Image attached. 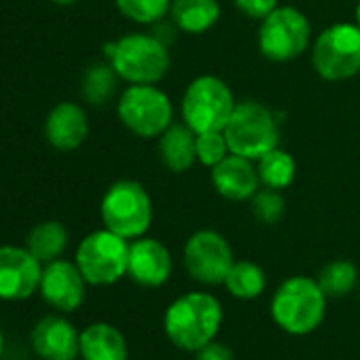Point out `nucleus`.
Segmentation results:
<instances>
[{
	"mask_svg": "<svg viewBox=\"0 0 360 360\" xmlns=\"http://www.w3.org/2000/svg\"><path fill=\"white\" fill-rule=\"evenodd\" d=\"M223 326V305L217 297L202 290H191L172 301L163 316V330L167 339L185 352H198Z\"/></svg>",
	"mask_w": 360,
	"mask_h": 360,
	"instance_id": "nucleus-1",
	"label": "nucleus"
},
{
	"mask_svg": "<svg viewBox=\"0 0 360 360\" xmlns=\"http://www.w3.org/2000/svg\"><path fill=\"white\" fill-rule=\"evenodd\" d=\"M326 314V295L320 284L305 276L284 280L271 299L274 322L290 335L314 333Z\"/></svg>",
	"mask_w": 360,
	"mask_h": 360,
	"instance_id": "nucleus-2",
	"label": "nucleus"
},
{
	"mask_svg": "<svg viewBox=\"0 0 360 360\" xmlns=\"http://www.w3.org/2000/svg\"><path fill=\"white\" fill-rule=\"evenodd\" d=\"M108 64L129 85H155L169 68L165 43L155 34L131 32L106 47Z\"/></svg>",
	"mask_w": 360,
	"mask_h": 360,
	"instance_id": "nucleus-3",
	"label": "nucleus"
},
{
	"mask_svg": "<svg viewBox=\"0 0 360 360\" xmlns=\"http://www.w3.org/2000/svg\"><path fill=\"white\" fill-rule=\"evenodd\" d=\"M100 217L112 233L125 240H138L153 223L150 195L136 180H117L102 198Z\"/></svg>",
	"mask_w": 360,
	"mask_h": 360,
	"instance_id": "nucleus-4",
	"label": "nucleus"
},
{
	"mask_svg": "<svg viewBox=\"0 0 360 360\" xmlns=\"http://www.w3.org/2000/svg\"><path fill=\"white\" fill-rule=\"evenodd\" d=\"M180 108H183V121L195 134L223 131L236 110V100L223 79L204 75L189 83Z\"/></svg>",
	"mask_w": 360,
	"mask_h": 360,
	"instance_id": "nucleus-5",
	"label": "nucleus"
},
{
	"mask_svg": "<svg viewBox=\"0 0 360 360\" xmlns=\"http://www.w3.org/2000/svg\"><path fill=\"white\" fill-rule=\"evenodd\" d=\"M223 131L229 150L252 161L261 159L280 142V127L274 112L267 106L250 100L236 104V110Z\"/></svg>",
	"mask_w": 360,
	"mask_h": 360,
	"instance_id": "nucleus-6",
	"label": "nucleus"
},
{
	"mask_svg": "<svg viewBox=\"0 0 360 360\" xmlns=\"http://www.w3.org/2000/svg\"><path fill=\"white\" fill-rule=\"evenodd\" d=\"M127 261L129 240L106 227L85 236L75 255V263L91 286H110L119 282L127 276Z\"/></svg>",
	"mask_w": 360,
	"mask_h": 360,
	"instance_id": "nucleus-7",
	"label": "nucleus"
},
{
	"mask_svg": "<svg viewBox=\"0 0 360 360\" xmlns=\"http://www.w3.org/2000/svg\"><path fill=\"white\" fill-rule=\"evenodd\" d=\"M311 64L324 81H345L360 72V26L335 24L318 34Z\"/></svg>",
	"mask_w": 360,
	"mask_h": 360,
	"instance_id": "nucleus-8",
	"label": "nucleus"
},
{
	"mask_svg": "<svg viewBox=\"0 0 360 360\" xmlns=\"http://www.w3.org/2000/svg\"><path fill=\"white\" fill-rule=\"evenodd\" d=\"M117 115L121 123L140 138H159L172 125V102L155 85H129L123 89Z\"/></svg>",
	"mask_w": 360,
	"mask_h": 360,
	"instance_id": "nucleus-9",
	"label": "nucleus"
},
{
	"mask_svg": "<svg viewBox=\"0 0 360 360\" xmlns=\"http://www.w3.org/2000/svg\"><path fill=\"white\" fill-rule=\"evenodd\" d=\"M311 39L307 18L295 7H276L259 28V51L269 62H290L305 53Z\"/></svg>",
	"mask_w": 360,
	"mask_h": 360,
	"instance_id": "nucleus-10",
	"label": "nucleus"
},
{
	"mask_svg": "<svg viewBox=\"0 0 360 360\" xmlns=\"http://www.w3.org/2000/svg\"><path fill=\"white\" fill-rule=\"evenodd\" d=\"M183 257L189 276L206 286L225 284V278L236 263L229 242L212 229L195 231L187 240Z\"/></svg>",
	"mask_w": 360,
	"mask_h": 360,
	"instance_id": "nucleus-11",
	"label": "nucleus"
},
{
	"mask_svg": "<svg viewBox=\"0 0 360 360\" xmlns=\"http://www.w3.org/2000/svg\"><path fill=\"white\" fill-rule=\"evenodd\" d=\"M43 263L26 246H0V301H24L39 290Z\"/></svg>",
	"mask_w": 360,
	"mask_h": 360,
	"instance_id": "nucleus-12",
	"label": "nucleus"
},
{
	"mask_svg": "<svg viewBox=\"0 0 360 360\" xmlns=\"http://www.w3.org/2000/svg\"><path fill=\"white\" fill-rule=\"evenodd\" d=\"M87 290V280L81 274L77 263L56 259L43 265V276L39 284V292L58 311H75L83 305Z\"/></svg>",
	"mask_w": 360,
	"mask_h": 360,
	"instance_id": "nucleus-13",
	"label": "nucleus"
},
{
	"mask_svg": "<svg viewBox=\"0 0 360 360\" xmlns=\"http://www.w3.org/2000/svg\"><path fill=\"white\" fill-rule=\"evenodd\" d=\"M30 343L43 360H77L81 356V333L64 316L41 318L32 328Z\"/></svg>",
	"mask_w": 360,
	"mask_h": 360,
	"instance_id": "nucleus-14",
	"label": "nucleus"
},
{
	"mask_svg": "<svg viewBox=\"0 0 360 360\" xmlns=\"http://www.w3.org/2000/svg\"><path fill=\"white\" fill-rule=\"evenodd\" d=\"M127 276L146 288L163 286L172 276V255L155 238H138L129 244Z\"/></svg>",
	"mask_w": 360,
	"mask_h": 360,
	"instance_id": "nucleus-15",
	"label": "nucleus"
},
{
	"mask_svg": "<svg viewBox=\"0 0 360 360\" xmlns=\"http://www.w3.org/2000/svg\"><path fill=\"white\" fill-rule=\"evenodd\" d=\"M212 185L219 195L231 202H250L261 189V178L252 159L229 153L212 167Z\"/></svg>",
	"mask_w": 360,
	"mask_h": 360,
	"instance_id": "nucleus-16",
	"label": "nucleus"
},
{
	"mask_svg": "<svg viewBox=\"0 0 360 360\" xmlns=\"http://www.w3.org/2000/svg\"><path fill=\"white\" fill-rule=\"evenodd\" d=\"M45 138L58 150L79 148L89 134V119L81 104L60 102L45 119Z\"/></svg>",
	"mask_w": 360,
	"mask_h": 360,
	"instance_id": "nucleus-17",
	"label": "nucleus"
},
{
	"mask_svg": "<svg viewBox=\"0 0 360 360\" xmlns=\"http://www.w3.org/2000/svg\"><path fill=\"white\" fill-rule=\"evenodd\" d=\"M195 136L198 134L187 123H172L159 136V157L169 172L183 174L193 167L198 161Z\"/></svg>",
	"mask_w": 360,
	"mask_h": 360,
	"instance_id": "nucleus-18",
	"label": "nucleus"
},
{
	"mask_svg": "<svg viewBox=\"0 0 360 360\" xmlns=\"http://www.w3.org/2000/svg\"><path fill=\"white\" fill-rule=\"evenodd\" d=\"M83 360H127V341L123 333L106 322H94L81 330Z\"/></svg>",
	"mask_w": 360,
	"mask_h": 360,
	"instance_id": "nucleus-19",
	"label": "nucleus"
},
{
	"mask_svg": "<svg viewBox=\"0 0 360 360\" xmlns=\"http://www.w3.org/2000/svg\"><path fill=\"white\" fill-rule=\"evenodd\" d=\"M172 20L187 34L208 32L221 20L219 0H174Z\"/></svg>",
	"mask_w": 360,
	"mask_h": 360,
	"instance_id": "nucleus-20",
	"label": "nucleus"
},
{
	"mask_svg": "<svg viewBox=\"0 0 360 360\" xmlns=\"http://www.w3.org/2000/svg\"><path fill=\"white\" fill-rule=\"evenodd\" d=\"M68 246V231L60 221H45L30 229L26 248L45 265L62 257Z\"/></svg>",
	"mask_w": 360,
	"mask_h": 360,
	"instance_id": "nucleus-21",
	"label": "nucleus"
},
{
	"mask_svg": "<svg viewBox=\"0 0 360 360\" xmlns=\"http://www.w3.org/2000/svg\"><path fill=\"white\" fill-rule=\"evenodd\" d=\"M257 172H259L263 187L282 191L295 183L297 163L290 153L276 146L269 153H265L261 159H257Z\"/></svg>",
	"mask_w": 360,
	"mask_h": 360,
	"instance_id": "nucleus-22",
	"label": "nucleus"
},
{
	"mask_svg": "<svg viewBox=\"0 0 360 360\" xmlns=\"http://www.w3.org/2000/svg\"><path fill=\"white\" fill-rule=\"evenodd\" d=\"M225 286L229 295H233L236 299L250 301V299H257L265 290L267 278L261 265L252 261H236L225 278Z\"/></svg>",
	"mask_w": 360,
	"mask_h": 360,
	"instance_id": "nucleus-23",
	"label": "nucleus"
},
{
	"mask_svg": "<svg viewBox=\"0 0 360 360\" xmlns=\"http://www.w3.org/2000/svg\"><path fill=\"white\" fill-rule=\"evenodd\" d=\"M360 276L358 269L352 261L339 259V261H330L328 265H324L316 278V282L320 284V288L324 290L326 297H345L349 295L356 284H358Z\"/></svg>",
	"mask_w": 360,
	"mask_h": 360,
	"instance_id": "nucleus-24",
	"label": "nucleus"
},
{
	"mask_svg": "<svg viewBox=\"0 0 360 360\" xmlns=\"http://www.w3.org/2000/svg\"><path fill=\"white\" fill-rule=\"evenodd\" d=\"M117 79L119 75L115 72V68L110 64H94L85 70L83 75V98L94 104V106H102L106 104L115 89H117Z\"/></svg>",
	"mask_w": 360,
	"mask_h": 360,
	"instance_id": "nucleus-25",
	"label": "nucleus"
},
{
	"mask_svg": "<svg viewBox=\"0 0 360 360\" xmlns=\"http://www.w3.org/2000/svg\"><path fill=\"white\" fill-rule=\"evenodd\" d=\"M123 18L134 24H157L172 11V0H115Z\"/></svg>",
	"mask_w": 360,
	"mask_h": 360,
	"instance_id": "nucleus-26",
	"label": "nucleus"
},
{
	"mask_svg": "<svg viewBox=\"0 0 360 360\" xmlns=\"http://www.w3.org/2000/svg\"><path fill=\"white\" fill-rule=\"evenodd\" d=\"M250 210H252L255 219L261 221L263 225H276L284 217L286 204H284V198L280 195V191L265 187V189H259L252 195Z\"/></svg>",
	"mask_w": 360,
	"mask_h": 360,
	"instance_id": "nucleus-27",
	"label": "nucleus"
},
{
	"mask_svg": "<svg viewBox=\"0 0 360 360\" xmlns=\"http://www.w3.org/2000/svg\"><path fill=\"white\" fill-rule=\"evenodd\" d=\"M195 150H198V161L210 169L231 153L227 138H225V131H202V134H198L195 136Z\"/></svg>",
	"mask_w": 360,
	"mask_h": 360,
	"instance_id": "nucleus-28",
	"label": "nucleus"
},
{
	"mask_svg": "<svg viewBox=\"0 0 360 360\" xmlns=\"http://www.w3.org/2000/svg\"><path fill=\"white\" fill-rule=\"evenodd\" d=\"M233 3L250 20H265L278 7V0H233Z\"/></svg>",
	"mask_w": 360,
	"mask_h": 360,
	"instance_id": "nucleus-29",
	"label": "nucleus"
},
{
	"mask_svg": "<svg viewBox=\"0 0 360 360\" xmlns=\"http://www.w3.org/2000/svg\"><path fill=\"white\" fill-rule=\"evenodd\" d=\"M195 360H236V358H233V352L229 345L210 341L208 345H204L202 349L195 352Z\"/></svg>",
	"mask_w": 360,
	"mask_h": 360,
	"instance_id": "nucleus-30",
	"label": "nucleus"
},
{
	"mask_svg": "<svg viewBox=\"0 0 360 360\" xmlns=\"http://www.w3.org/2000/svg\"><path fill=\"white\" fill-rule=\"evenodd\" d=\"M51 3H56V5H60V7H70V5L79 3V0H51Z\"/></svg>",
	"mask_w": 360,
	"mask_h": 360,
	"instance_id": "nucleus-31",
	"label": "nucleus"
},
{
	"mask_svg": "<svg viewBox=\"0 0 360 360\" xmlns=\"http://www.w3.org/2000/svg\"><path fill=\"white\" fill-rule=\"evenodd\" d=\"M3 352H5V335L0 330V358H3Z\"/></svg>",
	"mask_w": 360,
	"mask_h": 360,
	"instance_id": "nucleus-32",
	"label": "nucleus"
},
{
	"mask_svg": "<svg viewBox=\"0 0 360 360\" xmlns=\"http://www.w3.org/2000/svg\"><path fill=\"white\" fill-rule=\"evenodd\" d=\"M356 24L360 26V3H358V7H356Z\"/></svg>",
	"mask_w": 360,
	"mask_h": 360,
	"instance_id": "nucleus-33",
	"label": "nucleus"
},
{
	"mask_svg": "<svg viewBox=\"0 0 360 360\" xmlns=\"http://www.w3.org/2000/svg\"><path fill=\"white\" fill-rule=\"evenodd\" d=\"M358 286H360V280H358Z\"/></svg>",
	"mask_w": 360,
	"mask_h": 360,
	"instance_id": "nucleus-34",
	"label": "nucleus"
}]
</instances>
